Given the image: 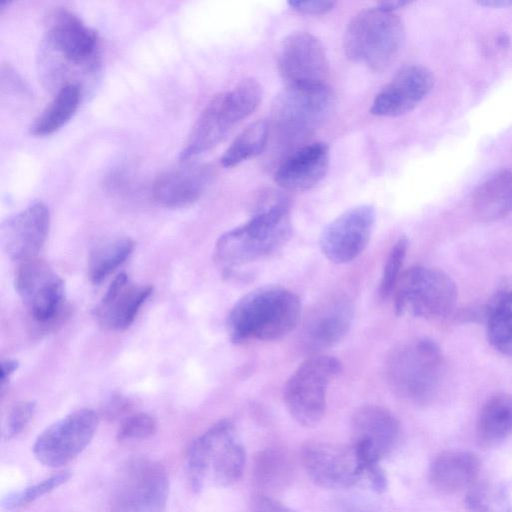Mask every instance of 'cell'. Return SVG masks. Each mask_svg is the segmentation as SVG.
Segmentation results:
<instances>
[{
    "mask_svg": "<svg viewBox=\"0 0 512 512\" xmlns=\"http://www.w3.org/2000/svg\"><path fill=\"white\" fill-rule=\"evenodd\" d=\"M353 317V303L346 297L324 304L304 327L302 340L306 351L315 355L339 343L348 334Z\"/></svg>",
    "mask_w": 512,
    "mask_h": 512,
    "instance_id": "22",
    "label": "cell"
},
{
    "mask_svg": "<svg viewBox=\"0 0 512 512\" xmlns=\"http://www.w3.org/2000/svg\"><path fill=\"white\" fill-rule=\"evenodd\" d=\"M334 95L328 84L287 86L277 96L272 110L274 124L289 138L309 134L328 117Z\"/></svg>",
    "mask_w": 512,
    "mask_h": 512,
    "instance_id": "12",
    "label": "cell"
},
{
    "mask_svg": "<svg viewBox=\"0 0 512 512\" xmlns=\"http://www.w3.org/2000/svg\"><path fill=\"white\" fill-rule=\"evenodd\" d=\"M81 99V85L69 83L55 93L52 100L30 125L34 136H45L60 129L76 112Z\"/></svg>",
    "mask_w": 512,
    "mask_h": 512,
    "instance_id": "26",
    "label": "cell"
},
{
    "mask_svg": "<svg viewBox=\"0 0 512 512\" xmlns=\"http://www.w3.org/2000/svg\"><path fill=\"white\" fill-rule=\"evenodd\" d=\"M376 222L372 205H358L331 221L320 236V248L325 257L336 264L348 263L367 247Z\"/></svg>",
    "mask_w": 512,
    "mask_h": 512,
    "instance_id": "14",
    "label": "cell"
},
{
    "mask_svg": "<svg viewBox=\"0 0 512 512\" xmlns=\"http://www.w3.org/2000/svg\"><path fill=\"white\" fill-rule=\"evenodd\" d=\"M477 434L486 446L495 445L512 434V395L498 393L482 406L477 421Z\"/></svg>",
    "mask_w": 512,
    "mask_h": 512,
    "instance_id": "27",
    "label": "cell"
},
{
    "mask_svg": "<svg viewBox=\"0 0 512 512\" xmlns=\"http://www.w3.org/2000/svg\"><path fill=\"white\" fill-rule=\"evenodd\" d=\"M70 477L71 473L69 471H60L38 483L9 493L2 499V506L9 510L24 507L66 483Z\"/></svg>",
    "mask_w": 512,
    "mask_h": 512,
    "instance_id": "33",
    "label": "cell"
},
{
    "mask_svg": "<svg viewBox=\"0 0 512 512\" xmlns=\"http://www.w3.org/2000/svg\"><path fill=\"white\" fill-rule=\"evenodd\" d=\"M98 422L96 412L88 408L66 415L37 437L33 445L35 458L47 467L64 466L89 445Z\"/></svg>",
    "mask_w": 512,
    "mask_h": 512,
    "instance_id": "13",
    "label": "cell"
},
{
    "mask_svg": "<svg viewBox=\"0 0 512 512\" xmlns=\"http://www.w3.org/2000/svg\"><path fill=\"white\" fill-rule=\"evenodd\" d=\"M457 301L455 282L444 271L415 266L402 273L394 290V308L399 316L426 319L448 315Z\"/></svg>",
    "mask_w": 512,
    "mask_h": 512,
    "instance_id": "9",
    "label": "cell"
},
{
    "mask_svg": "<svg viewBox=\"0 0 512 512\" xmlns=\"http://www.w3.org/2000/svg\"><path fill=\"white\" fill-rule=\"evenodd\" d=\"M480 469L481 462L475 454L467 451H445L431 464L430 480L438 490L455 493L475 484Z\"/></svg>",
    "mask_w": 512,
    "mask_h": 512,
    "instance_id": "24",
    "label": "cell"
},
{
    "mask_svg": "<svg viewBox=\"0 0 512 512\" xmlns=\"http://www.w3.org/2000/svg\"><path fill=\"white\" fill-rule=\"evenodd\" d=\"M246 454L234 425L221 420L199 436L186 457L190 487L202 491L208 484L227 487L241 477Z\"/></svg>",
    "mask_w": 512,
    "mask_h": 512,
    "instance_id": "3",
    "label": "cell"
},
{
    "mask_svg": "<svg viewBox=\"0 0 512 512\" xmlns=\"http://www.w3.org/2000/svg\"><path fill=\"white\" fill-rule=\"evenodd\" d=\"M152 291V286L133 283L125 273H120L96 309L98 322L108 330L127 329Z\"/></svg>",
    "mask_w": 512,
    "mask_h": 512,
    "instance_id": "21",
    "label": "cell"
},
{
    "mask_svg": "<svg viewBox=\"0 0 512 512\" xmlns=\"http://www.w3.org/2000/svg\"><path fill=\"white\" fill-rule=\"evenodd\" d=\"M43 43L44 67L55 72L71 69L93 70L99 59L97 33L65 7H57L46 17ZM54 75V73L52 74Z\"/></svg>",
    "mask_w": 512,
    "mask_h": 512,
    "instance_id": "7",
    "label": "cell"
},
{
    "mask_svg": "<svg viewBox=\"0 0 512 512\" xmlns=\"http://www.w3.org/2000/svg\"><path fill=\"white\" fill-rule=\"evenodd\" d=\"M403 41L404 27L399 16L378 4L358 12L350 20L343 48L352 62L381 71L396 59Z\"/></svg>",
    "mask_w": 512,
    "mask_h": 512,
    "instance_id": "6",
    "label": "cell"
},
{
    "mask_svg": "<svg viewBox=\"0 0 512 512\" xmlns=\"http://www.w3.org/2000/svg\"><path fill=\"white\" fill-rule=\"evenodd\" d=\"M300 314L301 303L296 294L281 286H263L234 304L227 316V332L237 344L278 340L296 327Z\"/></svg>",
    "mask_w": 512,
    "mask_h": 512,
    "instance_id": "2",
    "label": "cell"
},
{
    "mask_svg": "<svg viewBox=\"0 0 512 512\" xmlns=\"http://www.w3.org/2000/svg\"><path fill=\"white\" fill-rule=\"evenodd\" d=\"M434 76L422 65L400 69L377 93L370 112L376 116L395 117L414 109L432 90Z\"/></svg>",
    "mask_w": 512,
    "mask_h": 512,
    "instance_id": "20",
    "label": "cell"
},
{
    "mask_svg": "<svg viewBox=\"0 0 512 512\" xmlns=\"http://www.w3.org/2000/svg\"><path fill=\"white\" fill-rule=\"evenodd\" d=\"M408 247L405 236L400 237L391 248L382 272L379 284V296L382 300L389 297L396 288L402 275L401 270Z\"/></svg>",
    "mask_w": 512,
    "mask_h": 512,
    "instance_id": "34",
    "label": "cell"
},
{
    "mask_svg": "<svg viewBox=\"0 0 512 512\" xmlns=\"http://www.w3.org/2000/svg\"><path fill=\"white\" fill-rule=\"evenodd\" d=\"M251 512H296L281 501L267 495H256L251 501Z\"/></svg>",
    "mask_w": 512,
    "mask_h": 512,
    "instance_id": "37",
    "label": "cell"
},
{
    "mask_svg": "<svg viewBox=\"0 0 512 512\" xmlns=\"http://www.w3.org/2000/svg\"><path fill=\"white\" fill-rule=\"evenodd\" d=\"M50 226V213L35 201L9 217L1 226L2 247L9 258L26 262L35 259L43 247Z\"/></svg>",
    "mask_w": 512,
    "mask_h": 512,
    "instance_id": "19",
    "label": "cell"
},
{
    "mask_svg": "<svg viewBox=\"0 0 512 512\" xmlns=\"http://www.w3.org/2000/svg\"><path fill=\"white\" fill-rule=\"evenodd\" d=\"M134 241L118 236L97 244L90 253L88 275L92 283L99 284L114 272L131 255Z\"/></svg>",
    "mask_w": 512,
    "mask_h": 512,
    "instance_id": "28",
    "label": "cell"
},
{
    "mask_svg": "<svg viewBox=\"0 0 512 512\" xmlns=\"http://www.w3.org/2000/svg\"><path fill=\"white\" fill-rule=\"evenodd\" d=\"M262 95L261 84L254 78H246L232 89L214 96L193 124L180 159L191 160L215 147L257 108Z\"/></svg>",
    "mask_w": 512,
    "mask_h": 512,
    "instance_id": "5",
    "label": "cell"
},
{
    "mask_svg": "<svg viewBox=\"0 0 512 512\" xmlns=\"http://www.w3.org/2000/svg\"><path fill=\"white\" fill-rule=\"evenodd\" d=\"M36 410L34 401H21L10 410L4 428L5 438L12 439L29 424Z\"/></svg>",
    "mask_w": 512,
    "mask_h": 512,
    "instance_id": "36",
    "label": "cell"
},
{
    "mask_svg": "<svg viewBox=\"0 0 512 512\" xmlns=\"http://www.w3.org/2000/svg\"><path fill=\"white\" fill-rule=\"evenodd\" d=\"M289 6L303 14H325L330 11L334 5V1H324V0H313V1H301V0H293L288 2Z\"/></svg>",
    "mask_w": 512,
    "mask_h": 512,
    "instance_id": "38",
    "label": "cell"
},
{
    "mask_svg": "<svg viewBox=\"0 0 512 512\" xmlns=\"http://www.w3.org/2000/svg\"><path fill=\"white\" fill-rule=\"evenodd\" d=\"M329 164V146L324 142H314L289 155L278 167L274 179L286 190H309L325 177Z\"/></svg>",
    "mask_w": 512,
    "mask_h": 512,
    "instance_id": "23",
    "label": "cell"
},
{
    "mask_svg": "<svg viewBox=\"0 0 512 512\" xmlns=\"http://www.w3.org/2000/svg\"><path fill=\"white\" fill-rule=\"evenodd\" d=\"M15 289L40 323L52 320L64 301L63 280L45 262L36 259L21 264L15 276Z\"/></svg>",
    "mask_w": 512,
    "mask_h": 512,
    "instance_id": "17",
    "label": "cell"
},
{
    "mask_svg": "<svg viewBox=\"0 0 512 512\" xmlns=\"http://www.w3.org/2000/svg\"><path fill=\"white\" fill-rule=\"evenodd\" d=\"M478 4L485 6V7L500 8V7L511 6L512 1H510V0H484V1L478 2Z\"/></svg>",
    "mask_w": 512,
    "mask_h": 512,
    "instance_id": "40",
    "label": "cell"
},
{
    "mask_svg": "<svg viewBox=\"0 0 512 512\" xmlns=\"http://www.w3.org/2000/svg\"><path fill=\"white\" fill-rule=\"evenodd\" d=\"M278 70L287 86L327 84L329 61L322 43L311 33L296 31L282 41Z\"/></svg>",
    "mask_w": 512,
    "mask_h": 512,
    "instance_id": "15",
    "label": "cell"
},
{
    "mask_svg": "<svg viewBox=\"0 0 512 512\" xmlns=\"http://www.w3.org/2000/svg\"><path fill=\"white\" fill-rule=\"evenodd\" d=\"M509 291H510V293H511V295H512V289H509Z\"/></svg>",
    "mask_w": 512,
    "mask_h": 512,
    "instance_id": "41",
    "label": "cell"
},
{
    "mask_svg": "<svg viewBox=\"0 0 512 512\" xmlns=\"http://www.w3.org/2000/svg\"><path fill=\"white\" fill-rule=\"evenodd\" d=\"M465 502L471 512H512V503L506 490L490 482L473 484Z\"/></svg>",
    "mask_w": 512,
    "mask_h": 512,
    "instance_id": "32",
    "label": "cell"
},
{
    "mask_svg": "<svg viewBox=\"0 0 512 512\" xmlns=\"http://www.w3.org/2000/svg\"><path fill=\"white\" fill-rule=\"evenodd\" d=\"M341 371L334 357L311 355L291 374L284 387V401L293 419L300 425L318 424L326 409L329 384Z\"/></svg>",
    "mask_w": 512,
    "mask_h": 512,
    "instance_id": "10",
    "label": "cell"
},
{
    "mask_svg": "<svg viewBox=\"0 0 512 512\" xmlns=\"http://www.w3.org/2000/svg\"><path fill=\"white\" fill-rule=\"evenodd\" d=\"M157 431V422L151 415L139 412L127 416L117 431L118 441L142 440L153 436Z\"/></svg>",
    "mask_w": 512,
    "mask_h": 512,
    "instance_id": "35",
    "label": "cell"
},
{
    "mask_svg": "<svg viewBox=\"0 0 512 512\" xmlns=\"http://www.w3.org/2000/svg\"><path fill=\"white\" fill-rule=\"evenodd\" d=\"M352 445L368 480L384 471L380 461L395 447L400 436V423L393 413L377 405L357 408L350 420Z\"/></svg>",
    "mask_w": 512,
    "mask_h": 512,
    "instance_id": "11",
    "label": "cell"
},
{
    "mask_svg": "<svg viewBox=\"0 0 512 512\" xmlns=\"http://www.w3.org/2000/svg\"><path fill=\"white\" fill-rule=\"evenodd\" d=\"M168 495L166 468L149 458H132L117 472L110 512H165Z\"/></svg>",
    "mask_w": 512,
    "mask_h": 512,
    "instance_id": "8",
    "label": "cell"
},
{
    "mask_svg": "<svg viewBox=\"0 0 512 512\" xmlns=\"http://www.w3.org/2000/svg\"><path fill=\"white\" fill-rule=\"evenodd\" d=\"M293 465L289 455L278 448H267L258 453L254 463L257 485L268 490L282 488L291 479Z\"/></svg>",
    "mask_w": 512,
    "mask_h": 512,
    "instance_id": "30",
    "label": "cell"
},
{
    "mask_svg": "<svg viewBox=\"0 0 512 512\" xmlns=\"http://www.w3.org/2000/svg\"><path fill=\"white\" fill-rule=\"evenodd\" d=\"M18 368V362L12 359L4 360L1 363V383L2 387L5 386L6 382L13 375Z\"/></svg>",
    "mask_w": 512,
    "mask_h": 512,
    "instance_id": "39",
    "label": "cell"
},
{
    "mask_svg": "<svg viewBox=\"0 0 512 512\" xmlns=\"http://www.w3.org/2000/svg\"><path fill=\"white\" fill-rule=\"evenodd\" d=\"M215 171L208 163L181 160L162 171L154 180V200L167 208H183L195 203L210 185Z\"/></svg>",
    "mask_w": 512,
    "mask_h": 512,
    "instance_id": "18",
    "label": "cell"
},
{
    "mask_svg": "<svg viewBox=\"0 0 512 512\" xmlns=\"http://www.w3.org/2000/svg\"><path fill=\"white\" fill-rule=\"evenodd\" d=\"M291 233L288 205L285 202L274 203L218 238L213 251L215 265L223 275L229 276L235 270L282 249Z\"/></svg>",
    "mask_w": 512,
    "mask_h": 512,
    "instance_id": "1",
    "label": "cell"
},
{
    "mask_svg": "<svg viewBox=\"0 0 512 512\" xmlns=\"http://www.w3.org/2000/svg\"><path fill=\"white\" fill-rule=\"evenodd\" d=\"M445 375L439 346L427 338L404 342L391 350L385 362V376L400 398L424 404L437 393Z\"/></svg>",
    "mask_w": 512,
    "mask_h": 512,
    "instance_id": "4",
    "label": "cell"
},
{
    "mask_svg": "<svg viewBox=\"0 0 512 512\" xmlns=\"http://www.w3.org/2000/svg\"><path fill=\"white\" fill-rule=\"evenodd\" d=\"M268 124L257 120L243 129L220 158L223 167H234L252 159L264 150L268 139Z\"/></svg>",
    "mask_w": 512,
    "mask_h": 512,
    "instance_id": "31",
    "label": "cell"
},
{
    "mask_svg": "<svg viewBox=\"0 0 512 512\" xmlns=\"http://www.w3.org/2000/svg\"><path fill=\"white\" fill-rule=\"evenodd\" d=\"M301 457L309 477L323 488L348 487L364 477L362 464L352 444H307Z\"/></svg>",
    "mask_w": 512,
    "mask_h": 512,
    "instance_id": "16",
    "label": "cell"
},
{
    "mask_svg": "<svg viewBox=\"0 0 512 512\" xmlns=\"http://www.w3.org/2000/svg\"><path fill=\"white\" fill-rule=\"evenodd\" d=\"M475 215L483 221H495L512 213V171L503 170L485 180L472 198Z\"/></svg>",
    "mask_w": 512,
    "mask_h": 512,
    "instance_id": "25",
    "label": "cell"
},
{
    "mask_svg": "<svg viewBox=\"0 0 512 512\" xmlns=\"http://www.w3.org/2000/svg\"><path fill=\"white\" fill-rule=\"evenodd\" d=\"M486 310L489 343L498 352L512 356V296L509 290L497 293Z\"/></svg>",
    "mask_w": 512,
    "mask_h": 512,
    "instance_id": "29",
    "label": "cell"
}]
</instances>
